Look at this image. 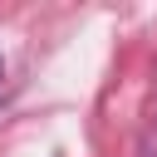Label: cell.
<instances>
[{
    "instance_id": "1",
    "label": "cell",
    "mask_w": 157,
    "mask_h": 157,
    "mask_svg": "<svg viewBox=\"0 0 157 157\" xmlns=\"http://www.w3.org/2000/svg\"><path fill=\"white\" fill-rule=\"evenodd\" d=\"M0 69H5V59H0Z\"/></svg>"
}]
</instances>
